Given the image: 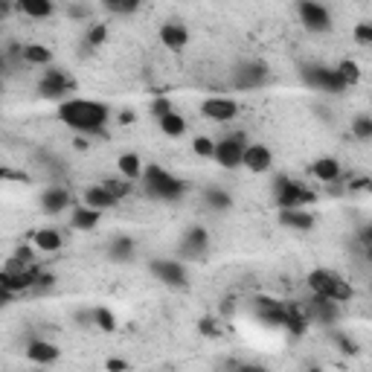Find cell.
<instances>
[{"label": "cell", "mask_w": 372, "mask_h": 372, "mask_svg": "<svg viewBox=\"0 0 372 372\" xmlns=\"http://www.w3.org/2000/svg\"><path fill=\"white\" fill-rule=\"evenodd\" d=\"M352 35H355V41L358 44H372V23H355V30H352Z\"/></svg>", "instance_id": "obj_39"}, {"label": "cell", "mask_w": 372, "mask_h": 372, "mask_svg": "<svg viewBox=\"0 0 372 372\" xmlns=\"http://www.w3.org/2000/svg\"><path fill=\"white\" fill-rule=\"evenodd\" d=\"M268 79H271V70L265 62L259 59H245V62H238L230 73V85L236 91H256V88H265L268 85Z\"/></svg>", "instance_id": "obj_4"}, {"label": "cell", "mask_w": 372, "mask_h": 372, "mask_svg": "<svg viewBox=\"0 0 372 372\" xmlns=\"http://www.w3.org/2000/svg\"><path fill=\"white\" fill-rule=\"evenodd\" d=\"M151 114L161 120V117H166V114H172V102L169 99H163V96H157V99H151Z\"/></svg>", "instance_id": "obj_40"}, {"label": "cell", "mask_w": 372, "mask_h": 372, "mask_svg": "<svg viewBox=\"0 0 372 372\" xmlns=\"http://www.w3.org/2000/svg\"><path fill=\"white\" fill-rule=\"evenodd\" d=\"M26 358H30L33 364L50 366V364H56L62 358V349L52 340H33L30 347H26Z\"/></svg>", "instance_id": "obj_16"}, {"label": "cell", "mask_w": 372, "mask_h": 372, "mask_svg": "<svg viewBox=\"0 0 372 372\" xmlns=\"http://www.w3.org/2000/svg\"><path fill=\"white\" fill-rule=\"evenodd\" d=\"M311 172H314V178H317V180L332 183V180H337V178H340V163L335 161V157H320V161H314Z\"/></svg>", "instance_id": "obj_27"}, {"label": "cell", "mask_w": 372, "mask_h": 372, "mask_svg": "<svg viewBox=\"0 0 372 372\" xmlns=\"http://www.w3.org/2000/svg\"><path fill=\"white\" fill-rule=\"evenodd\" d=\"M67 207H70V192L64 186H47L41 192V209L47 216H59V212H64Z\"/></svg>", "instance_id": "obj_15"}, {"label": "cell", "mask_w": 372, "mask_h": 372, "mask_svg": "<svg viewBox=\"0 0 372 372\" xmlns=\"http://www.w3.org/2000/svg\"><path fill=\"white\" fill-rule=\"evenodd\" d=\"M306 320L311 323H320V326H335L337 320H340V303H335V300H326V297H311L308 303H306Z\"/></svg>", "instance_id": "obj_11"}, {"label": "cell", "mask_w": 372, "mask_h": 372, "mask_svg": "<svg viewBox=\"0 0 372 372\" xmlns=\"http://www.w3.org/2000/svg\"><path fill=\"white\" fill-rule=\"evenodd\" d=\"M9 12H12V4H6V0H0V21H4Z\"/></svg>", "instance_id": "obj_48"}, {"label": "cell", "mask_w": 372, "mask_h": 372, "mask_svg": "<svg viewBox=\"0 0 372 372\" xmlns=\"http://www.w3.org/2000/svg\"><path fill=\"white\" fill-rule=\"evenodd\" d=\"M137 256V245L131 236H114L108 245V259L111 262H131Z\"/></svg>", "instance_id": "obj_20"}, {"label": "cell", "mask_w": 372, "mask_h": 372, "mask_svg": "<svg viewBox=\"0 0 372 372\" xmlns=\"http://www.w3.org/2000/svg\"><path fill=\"white\" fill-rule=\"evenodd\" d=\"M352 134H355L358 140H372V117L358 114V117L352 120Z\"/></svg>", "instance_id": "obj_36"}, {"label": "cell", "mask_w": 372, "mask_h": 372, "mask_svg": "<svg viewBox=\"0 0 372 372\" xmlns=\"http://www.w3.org/2000/svg\"><path fill=\"white\" fill-rule=\"evenodd\" d=\"M93 326L102 329V332H114L117 329V317L111 308H105V306H96L93 308Z\"/></svg>", "instance_id": "obj_32"}, {"label": "cell", "mask_w": 372, "mask_h": 372, "mask_svg": "<svg viewBox=\"0 0 372 372\" xmlns=\"http://www.w3.org/2000/svg\"><path fill=\"white\" fill-rule=\"evenodd\" d=\"M117 169L122 172L125 180H140V175H143V161H140V154H134V151L120 154Z\"/></svg>", "instance_id": "obj_26"}, {"label": "cell", "mask_w": 372, "mask_h": 372, "mask_svg": "<svg viewBox=\"0 0 372 372\" xmlns=\"http://www.w3.org/2000/svg\"><path fill=\"white\" fill-rule=\"evenodd\" d=\"M256 303H259L256 314H259V320H262V323H268V326H285V303H282V300L259 297Z\"/></svg>", "instance_id": "obj_17"}, {"label": "cell", "mask_w": 372, "mask_h": 372, "mask_svg": "<svg viewBox=\"0 0 372 372\" xmlns=\"http://www.w3.org/2000/svg\"><path fill=\"white\" fill-rule=\"evenodd\" d=\"M308 288H311V294L335 300V303H347L355 294L347 279H343L340 274H335V271H326V268H314L308 274Z\"/></svg>", "instance_id": "obj_3"}, {"label": "cell", "mask_w": 372, "mask_h": 372, "mask_svg": "<svg viewBox=\"0 0 372 372\" xmlns=\"http://www.w3.org/2000/svg\"><path fill=\"white\" fill-rule=\"evenodd\" d=\"M0 93H4V79H0Z\"/></svg>", "instance_id": "obj_54"}, {"label": "cell", "mask_w": 372, "mask_h": 372, "mask_svg": "<svg viewBox=\"0 0 372 372\" xmlns=\"http://www.w3.org/2000/svg\"><path fill=\"white\" fill-rule=\"evenodd\" d=\"M161 41H163V47L178 52V50H183L186 44H190V30H186L180 21H166L161 26Z\"/></svg>", "instance_id": "obj_18"}, {"label": "cell", "mask_w": 372, "mask_h": 372, "mask_svg": "<svg viewBox=\"0 0 372 372\" xmlns=\"http://www.w3.org/2000/svg\"><path fill=\"white\" fill-rule=\"evenodd\" d=\"M192 151L198 157H204V161H212V151H216V140H209V137H195L192 140Z\"/></svg>", "instance_id": "obj_37"}, {"label": "cell", "mask_w": 372, "mask_h": 372, "mask_svg": "<svg viewBox=\"0 0 372 372\" xmlns=\"http://www.w3.org/2000/svg\"><path fill=\"white\" fill-rule=\"evenodd\" d=\"M120 122H122V125H131V122H134V111H122V114H120Z\"/></svg>", "instance_id": "obj_47"}, {"label": "cell", "mask_w": 372, "mask_h": 372, "mask_svg": "<svg viewBox=\"0 0 372 372\" xmlns=\"http://www.w3.org/2000/svg\"><path fill=\"white\" fill-rule=\"evenodd\" d=\"M352 186V190H366V186H369V180L364 178V180H355V183H349Z\"/></svg>", "instance_id": "obj_50"}, {"label": "cell", "mask_w": 372, "mask_h": 372, "mask_svg": "<svg viewBox=\"0 0 372 372\" xmlns=\"http://www.w3.org/2000/svg\"><path fill=\"white\" fill-rule=\"evenodd\" d=\"M62 233L59 230H52V227H44V230H38L35 233V248L38 250H44V253H56V250H62Z\"/></svg>", "instance_id": "obj_28"}, {"label": "cell", "mask_w": 372, "mask_h": 372, "mask_svg": "<svg viewBox=\"0 0 372 372\" xmlns=\"http://www.w3.org/2000/svg\"><path fill=\"white\" fill-rule=\"evenodd\" d=\"M204 201H207L209 209H216V212L233 209V198H230V192L221 190V186H209V190H204Z\"/></svg>", "instance_id": "obj_29"}, {"label": "cell", "mask_w": 372, "mask_h": 372, "mask_svg": "<svg viewBox=\"0 0 372 372\" xmlns=\"http://www.w3.org/2000/svg\"><path fill=\"white\" fill-rule=\"evenodd\" d=\"M6 70H9V59H6V56H0V76H4Z\"/></svg>", "instance_id": "obj_51"}, {"label": "cell", "mask_w": 372, "mask_h": 372, "mask_svg": "<svg viewBox=\"0 0 372 372\" xmlns=\"http://www.w3.org/2000/svg\"><path fill=\"white\" fill-rule=\"evenodd\" d=\"M76 323L82 326V329H91V326H93V308H82V311H76Z\"/></svg>", "instance_id": "obj_42"}, {"label": "cell", "mask_w": 372, "mask_h": 372, "mask_svg": "<svg viewBox=\"0 0 372 372\" xmlns=\"http://www.w3.org/2000/svg\"><path fill=\"white\" fill-rule=\"evenodd\" d=\"M73 146H76V149H79V151H85V149H88V140H82V137H79V140H76V143H73Z\"/></svg>", "instance_id": "obj_52"}, {"label": "cell", "mask_w": 372, "mask_h": 372, "mask_svg": "<svg viewBox=\"0 0 372 372\" xmlns=\"http://www.w3.org/2000/svg\"><path fill=\"white\" fill-rule=\"evenodd\" d=\"M274 198H277L279 209H303L306 204L314 201V195L306 190L303 183L291 180V178H285V175H279V178L274 180Z\"/></svg>", "instance_id": "obj_6"}, {"label": "cell", "mask_w": 372, "mask_h": 372, "mask_svg": "<svg viewBox=\"0 0 372 372\" xmlns=\"http://www.w3.org/2000/svg\"><path fill=\"white\" fill-rule=\"evenodd\" d=\"M15 9L26 18H35V21H47L56 15V4H52V0H21Z\"/></svg>", "instance_id": "obj_21"}, {"label": "cell", "mask_w": 372, "mask_h": 372, "mask_svg": "<svg viewBox=\"0 0 372 372\" xmlns=\"http://www.w3.org/2000/svg\"><path fill=\"white\" fill-rule=\"evenodd\" d=\"M285 329L291 335H303L308 329V320H306V311L297 306V303H285Z\"/></svg>", "instance_id": "obj_25"}, {"label": "cell", "mask_w": 372, "mask_h": 372, "mask_svg": "<svg viewBox=\"0 0 372 372\" xmlns=\"http://www.w3.org/2000/svg\"><path fill=\"white\" fill-rule=\"evenodd\" d=\"M85 207H91V209H96V212H102V209H111L114 204H117V198L105 190L102 183H96V186H88L85 190Z\"/></svg>", "instance_id": "obj_22"}, {"label": "cell", "mask_w": 372, "mask_h": 372, "mask_svg": "<svg viewBox=\"0 0 372 372\" xmlns=\"http://www.w3.org/2000/svg\"><path fill=\"white\" fill-rule=\"evenodd\" d=\"M21 59H23L26 64H33V67H50V64H52V52H50V47H44V44H23Z\"/></svg>", "instance_id": "obj_24"}, {"label": "cell", "mask_w": 372, "mask_h": 372, "mask_svg": "<svg viewBox=\"0 0 372 372\" xmlns=\"http://www.w3.org/2000/svg\"><path fill=\"white\" fill-rule=\"evenodd\" d=\"M105 9L114 15H134L140 9L137 0H105Z\"/></svg>", "instance_id": "obj_35"}, {"label": "cell", "mask_w": 372, "mask_h": 372, "mask_svg": "<svg viewBox=\"0 0 372 372\" xmlns=\"http://www.w3.org/2000/svg\"><path fill=\"white\" fill-rule=\"evenodd\" d=\"M242 166L253 175H262V172H268L274 166V154H271L268 146H262V143H248L245 154H242Z\"/></svg>", "instance_id": "obj_14"}, {"label": "cell", "mask_w": 372, "mask_h": 372, "mask_svg": "<svg viewBox=\"0 0 372 372\" xmlns=\"http://www.w3.org/2000/svg\"><path fill=\"white\" fill-rule=\"evenodd\" d=\"M335 340H337V347H340V352H347V355H355L358 352V343L352 340V337H347V335H335Z\"/></svg>", "instance_id": "obj_41"}, {"label": "cell", "mask_w": 372, "mask_h": 372, "mask_svg": "<svg viewBox=\"0 0 372 372\" xmlns=\"http://www.w3.org/2000/svg\"><path fill=\"white\" fill-rule=\"evenodd\" d=\"M149 271H151L154 279H161L166 288H186V285H190V274H186L183 262H178V259H151Z\"/></svg>", "instance_id": "obj_8"}, {"label": "cell", "mask_w": 372, "mask_h": 372, "mask_svg": "<svg viewBox=\"0 0 372 372\" xmlns=\"http://www.w3.org/2000/svg\"><path fill=\"white\" fill-rule=\"evenodd\" d=\"M73 88H76L73 79L64 70H59V67H47L44 76L38 79V96H44V99H62L64 102V96Z\"/></svg>", "instance_id": "obj_9"}, {"label": "cell", "mask_w": 372, "mask_h": 372, "mask_svg": "<svg viewBox=\"0 0 372 372\" xmlns=\"http://www.w3.org/2000/svg\"><path fill=\"white\" fill-rule=\"evenodd\" d=\"M245 146H248V137L242 131L224 137L216 143V151H212V161H216L221 169H238L242 166V154H245Z\"/></svg>", "instance_id": "obj_7"}, {"label": "cell", "mask_w": 372, "mask_h": 372, "mask_svg": "<svg viewBox=\"0 0 372 372\" xmlns=\"http://www.w3.org/2000/svg\"><path fill=\"white\" fill-rule=\"evenodd\" d=\"M12 297H15L12 291H6L4 285H0V308H4V306H9V303H12Z\"/></svg>", "instance_id": "obj_46"}, {"label": "cell", "mask_w": 372, "mask_h": 372, "mask_svg": "<svg viewBox=\"0 0 372 372\" xmlns=\"http://www.w3.org/2000/svg\"><path fill=\"white\" fill-rule=\"evenodd\" d=\"M157 125H161V131L166 137H183L186 134V120L180 117V114H166V117H161L157 120Z\"/></svg>", "instance_id": "obj_30"}, {"label": "cell", "mask_w": 372, "mask_h": 372, "mask_svg": "<svg viewBox=\"0 0 372 372\" xmlns=\"http://www.w3.org/2000/svg\"><path fill=\"white\" fill-rule=\"evenodd\" d=\"M300 76H303V82L311 91H320V93H343V91H347V85H343V79L337 76V70L326 67V64H303Z\"/></svg>", "instance_id": "obj_5"}, {"label": "cell", "mask_w": 372, "mask_h": 372, "mask_svg": "<svg viewBox=\"0 0 372 372\" xmlns=\"http://www.w3.org/2000/svg\"><path fill=\"white\" fill-rule=\"evenodd\" d=\"M361 242H364L366 248L372 245V236H369V227H364V230H361Z\"/></svg>", "instance_id": "obj_49"}, {"label": "cell", "mask_w": 372, "mask_h": 372, "mask_svg": "<svg viewBox=\"0 0 372 372\" xmlns=\"http://www.w3.org/2000/svg\"><path fill=\"white\" fill-rule=\"evenodd\" d=\"M102 221V212H96V209H91V207H73V212H70V227L73 230H93L96 224Z\"/></svg>", "instance_id": "obj_23"}, {"label": "cell", "mask_w": 372, "mask_h": 372, "mask_svg": "<svg viewBox=\"0 0 372 372\" xmlns=\"http://www.w3.org/2000/svg\"><path fill=\"white\" fill-rule=\"evenodd\" d=\"M105 369H108V372H125V369H128V364H125L122 358H111L108 364H105Z\"/></svg>", "instance_id": "obj_44"}, {"label": "cell", "mask_w": 372, "mask_h": 372, "mask_svg": "<svg viewBox=\"0 0 372 372\" xmlns=\"http://www.w3.org/2000/svg\"><path fill=\"white\" fill-rule=\"evenodd\" d=\"M59 120L79 134H105L111 120V108L96 99H64L59 105Z\"/></svg>", "instance_id": "obj_1"}, {"label": "cell", "mask_w": 372, "mask_h": 372, "mask_svg": "<svg viewBox=\"0 0 372 372\" xmlns=\"http://www.w3.org/2000/svg\"><path fill=\"white\" fill-rule=\"evenodd\" d=\"M35 372H47V369H44V366H41V369H35Z\"/></svg>", "instance_id": "obj_55"}, {"label": "cell", "mask_w": 372, "mask_h": 372, "mask_svg": "<svg viewBox=\"0 0 372 372\" xmlns=\"http://www.w3.org/2000/svg\"><path fill=\"white\" fill-rule=\"evenodd\" d=\"M209 250V233L195 224V227H186L183 236H180V253L186 259H204Z\"/></svg>", "instance_id": "obj_12"}, {"label": "cell", "mask_w": 372, "mask_h": 372, "mask_svg": "<svg viewBox=\"0 0 372 372\" xmlns=\"http://www.w3.org/2000/svg\"><path fill=\"white\" fill-rule=\"evenodd\" d=\"M306 372H326V369H320V366H311V369H306Z\"/></svg>", "instance_id": "obj_53"}, {"label": "cell", "mask_w": 372, "mask_h": 372, "mask_svg": "<svg viewBox=\"0 0 372 372\" xmlns=\"http://www.w3.org/2000/svg\"><path fill=\"white\" fill-rule=\"evenodd\" d=\"M236 372H271V369L262 366V364H238Z\"/></svg>", "instance_id": "obj_45"}, {"label": "cell", "mask_w": 372, "mask_h": 372, "mask_svg": "<svg viewBox=\"0 0 372 372\" xmlns=\"http://www.w3.org/2000/svg\"><path fill=\"white\" fill-rule=\"evenodd\" d=\"M201 114L212 122H230L238 117V102L227 96H209L201 102Z\"/></svg>", "instance_id": "obj_13"}, {"label": "cell", "mask_w": 372, "mask_h": 372, "mask_svg": "<svg viewBox=\"0 0 372 372\" xmlns=\"http://www.w3.org/2000/svg\"><path fill=\"white\" fill-rule=\"evenodd\" d=\"M297 15L303 21V26L308 33H329L332 30V12L323 4H314V0H300L297 4Z\"/></svg>", "instance_id": "obj_10"}, {"label": "cell", "mask_w": 372, "mask_h": 372, "mask_svg": "<svg viewBox=\"0 0 372 372\" xmlns=\"http://www.w3.org/2000/svg\"><path fill=\"white\" fill-rule=\"evenodd\" d=\"M140 180H143V192L154 201H180L186 195V180H180L178 175H172L169 169L157 163L143 166Z\"/></svg>", "instance_id": "obj_2"}, {"label": "cell", "mask_w": 372, "mask_h": 372, "mask_svg": "<svg viewBox=\"0 0 372 372\" xmlns=\"http://www.w3.org/2000/svg\"><path fill=\"white\" fill-rule=\"evenodd\" d=\"M335 70H337V76L343 79V85H347V88L361 82V67H358L355 62H349V59H347V62H340Z\"/></svg>", "instance_id": "obj_33"}, {"label": "cell", "mask_w": 372, "mask_h": 372, "mask_svg": "<svg viewBox=\"0 0 372 372\" xmlns=\"http://www.w3.org/2000/svg\"><path fill=\"white\" fill-rule=\"evenodd\" d=\"M102 186H105V190H108L117 201L120 198H125V195H131V192H134V186H131V180H114V178H108V180H102Z\"/></svg>", "instance_id": "obj_34"}, {"label": "cell", "mask_w": 372, "mask_h": 372, "mask_svg": "<svg viewBox=\"0 0 372 372\" xmlns=\"http://www.w3.org/2000/svg\"><path fill=\"white\" fill-rule=\"evenodd\" d=\"M198 329H201V335H212V337L219 335V329H216V320H209V317H204V320L198 323Z\"/></svg>", "instance_id": "obj_43"}, {"label": "cell", "mask_w": 372, "mask_h": 372, "mask_svg": "<svg viewBox=\"0 0 372 372\" xmlns=\"http://www.w3.org/2000/svg\"><path fill=\"white\" fill-rule=\"evenodd\" d=\"M105 41H108V26H105V23H91L85 38H82V47L85 50H99Z\"/></svg>", "instance_id": "obj_31"}, {"label": "cell", "mask_w": 372, "mask_h": 372, "mask_svg": "<svg viewBox=\"0 0 372 372\" xmlns=\"http://www.w3.org/2000/svg\"><path fill=\"white\" fill-rule=\"evenodd\" d=\"M67 15L76 18V21H88V18H93V6H88V4H70Z\"/></svg>", "instance_id": "obj_38"}, {"label": "cell", "mask_w": 372, "mask_h": 372, "mask_svg": "<svg viewBox=\"0 0 372 372\" xmlns=\"http://www.w3.org/2000/svg\"><path fill=\"white\" fill-rule=\"evenodd\" d=\"M279 224L288 230H297V233H308L314 230V216L303 207V209H279Z\"/></svg>", "instance_id": "obj_19"}]
</instances>
